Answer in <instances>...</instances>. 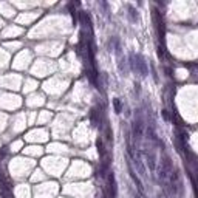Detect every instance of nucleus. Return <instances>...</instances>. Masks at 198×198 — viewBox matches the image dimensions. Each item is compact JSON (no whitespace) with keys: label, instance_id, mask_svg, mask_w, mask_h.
<instances>
[{"label":"nucleus","instance_id":"obj_1","mask_svg":"<svg viewBox=\"0 0 198 198\" xmlns=\"http://www.w3.org/2000/svg\"><path fill=\"white\" fill-rule=\"evenodd\" d=\"M136 73H139L142 78H146L148 74V68H147V62L141 54H136Z\"/></svg>","mask_w":198,"mask_h":198},{"label":"nucleus","instance_id":"obj_2","mask_svg":"<svg viewBox=\"0 0 198 198\" xmlns=\"http://www.w3.org/2000/svg\"><path fill=\"white\" fill-rule=\"evenodd\" d=\"M142 133H144V127H142V119L138 116L133 122V139L138 142L142 138Z\"/></svg>","mask_w":198,"mask_h":198},{"label":"nucleus","instance_id":"obj_3","mask_svg":"<svg viewBox=\"0 0 198 198\" xmlns=\"http://www.w3.org/2000/svg\"><path fill=\"white\" fill-rule=\"evenodd\" d=\"M127 167H129V175H130V178L133 180V183L136 184V187H138V190H139V194L141 195H144V186H142V183H141V180L138 178V175H136V172L133 170V167H132V164H130V161L127 163Z\"/></svg>","mask_w":198,"mask_h":198},{"label":"nucleus","instance_id":"obj_4","mask_svg":"<svg viewBox=\"0 0 198 198\" xmlns=\"http://www.w3.org/2000/svg\"><path fill=\"white\" fill-rule=\"evenodd\" d=\"M108 190H110V195L112 198L116 197V180H115V175L113 173H108Z\"/></svg>","mask_w":198,"mask_h":198},{"label":"nucleus","instance_id":"obj_5","mask_svg":"<svg viewBox=\"0 0 198 198\" xmlns=\"http://www.w3.org/2000/svg\"><path fill=\"white\" fill-rule=\"evenodd\" d=\"M144 156H146V163H147L148 169H150L152 172H155V169H156V166H155V156H153L148 150H144Z\"/></svg>","mask_w":198,"mask_h":198},{"label":"nucleus","instance_id":"obj_6","mask_svg":"<svg viewBox=\"0 0 198 198\" xmlns=\"http://www.w3.org/2000/svg\"><path fill=\"white\" fill-rule=\"evenodd\" d=\"M79 19H81V23L85 26V28H88L90 31H91V20H90V16L87 14V13H79Z\"/></svg>","mask_w":198,"mask_h":198},{"label":"nucleus","instance_id":"obj_7","mask_svg":"<svg viewBox=\"0 0 198 198\" xmlns=\"http://www.w3.org/2000/svg\"><path fill=\"white\" fill-rule=\"evenodd\" d=\"M163 167L166 169V172H167V173L170 172V170H172V159H170V158H169L164 152H163Z\"/></svg>","mask_w":198,"mask_h":198},{"label":"nucleus","instance_id":"obj_8","mask_svg":"<svg viewBox=\"0 0 198 198\" xmlns=\"http://www.w3.org/2000/svg\"><path fill=\"white\" fill-rule=\"evenodd\" d=\"M135 164H136V167H138L139 173L142 175V177H147V173H146V169H144V166H142V163H141V159H139V158H135Z\"/></svg>","mask_w":198,"mask_h":198},{"label":"nucleus","instance_id":"obj_9","mask_svg":"<svg viewBox=\"0 0 198 198\" xmlns=\"http://www.w3.org/2000/svg\"><path fill=\"white\" fill-rule=\"evenodd\" d=\"M91 124L93 125H95V127H98V125H99V118H98V110H95V108H93L91 110Z\"/></svg>","mask_w":198,"mask_h":198},{"label":"nucleus","instance_id":"obj_10","mask_svg":"<svg viewBox=\"0 0 198 198\" xmlns=\"http://www.w3.org/2000/svg\"><path fill=\"white\" fill-rule=\"evenodd\" d=\"M113 107H115V112H116L118 115H119L121 112H122V104H121V101H119L118 98H115V99H113Z\"/></svg>","mask_w":198,"mask_h":198},{"label":"nucleus","instance_id":"obj_11","mask_svg":"<svg viewBox=\"0 0 198 198\" xmlns=\"http://www.w3.org/2000/svg\"><path fill=\"white\" fill-rule=\"evenodd\" d=\"M0 194H2L3 198H14V197H13V192H11V189H6V187H0Z\"/></svg>","mask_w":198,"mask_h":198},{"label":"nucleus","instance_id":"obj_12","mask_svg":"<svg viewBox=\"0 0 198 198\" xmlns=\"http://www.w3.org/2000/svg\"><path fill=\"white\" fill-rule=\"evenodd\" d=\"M129 16H130V19L133 20V22H136L138 20V14H136V11H135V8H132V6H129Z\"/></svg>","mask_w":198,"mask_h":198},{"label":"nucleus","instance_id":"obj_13","mask_svg":"<svg viewBox=\"0 0 198 198\" xmlns=\"http://www.w3.org/2000/svg\"><path fill=\"white\" fill-rule=\"evenodd\" d=\"M96 146H98V152H99V155L104 156V146H102V141H101V139H98Z\"/></svg>","mask_w":198,"mask_h":198},{"label":"nucleus","instance_id":"obj_14","mask_svg":"<svg viewBox=\"0 0 198 198\" xmlns=\"http://www.w3.org/2000/svg\"><path fill=\"white\" fill-rule=\"evenodd\" d=\"M161 113H163V118H164V121H166V122H169V121H170V115H169V112H167L166 108H164Z\"/></svg>","mask_w":198,"mask_h":198},{"label":"nucleus","instance_id":"obj_15","mask_svg":"<svg viewBox=\"0 0 198 198\" xmlns=\"http://www.w3.org/2000/svg\"><path fill=\"white\" fill-rule=\"evenodd\" d=\"M135 198H146V195H141V194H136Z\"/></svg>","mask_w":198,"mask_h":198}]
</instances>
